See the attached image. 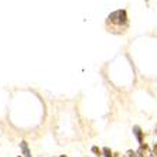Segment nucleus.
<instances>
[{"label": "nucleus", "mask_w": 157, "mask_h": 157, "mask_svg": "<svg viewBox=\"0 0 157 157\" xmlns=\"http://www.w3.org/2000/svg\"><path fill=\"white\" fill-rule=\"evenodd\" d=\"M91 151H92L94 154H95L96 157H102V156H103L102 149H99L98 146H92V147H91Z\"/></svg>", "instance_id": "nucleus-5"}, {"label": "nucleus", "mask_w": 157, "mask_h": 157, "mask_svg": "<svg viewBox=\"0 0 157 157\" xmlns=\"http://www.w3.org/2000/svg\"><path fill=\"white\" fill-rule=\"evenodd\" d=\"M108 21L112 23V24H116V26L126 24L128 23V13H126V10H116L109 14Z\"/></svg>", "instance_id": "nucleus-1"}, {"label": "nucleus", "mask_w": 157, "mask_h": 157, "mask_svg": "<svg viewBox=\"0 0 157 157\" xmlns=\"http://www.w3.org/2000/svg\"><path fill=\"white\" fill-rule=\"evenodd\" d=\"M156 135H157V128H156Z\"/></svg>", "instance_id": "nucleus-9"}, {"label": "nucleus", "mask_w": 157, "mask_h": 157, "mask_svg": "<svg viewBox=\"0 0 157 157\" xmlns=\"http://www.w3.org/2000/svg\"><path fill=\"white\" fill-rule=\"evenodd\" d=\"M20 150H21V153H23V157H33L31 150H30V147H29V143H27L26 140H21V142H20Z\"/></svg>", "instance_id": "nucleus-4"}, {"label": "nucleus", "mask_w": 157, "mask_h": 157, "mask_svg": "<svg viewBox=\"0 0 157 157\" xmlns=\"http://www.w3.org/2000/svg\"><path fill=\"white\" fill-rule=\"evenodd\" d=\"M102 151H103V157H115V153L109 149V147H103Z\"/></svg>", "instance_id": "nucleus-6"}, {"label": "nucleus", "mask_w": 157, "mask_h": 157, "mask_svg": "<svg viewBox=\"0 0 157 157\" xmlns=\"http://www.w3.org/2000/svg\"><path fill=\"white\" fill-rule=\"evenodd\" d=\"M136 151H137L139 157H149V156H151V149H150V146H149V144H146V143L140 144L139 149L136 150Z\"/></svg>", "instance_id": "nucleus-3"}, {"label": "nucleus", "mask_w": 157, "mask_h": 157, "mask_svg": "<svg viewBox=\"0 0 157 157\" xmlns=\"http://www.w3.org/2000/svg\"><path fill=\"white\" fill-rule=\"evenodd\" d=\"M133 136L136 137V140H137V143H139V146L144 143V132H143L142 128L137 126V124L133 126Z\"/></svg>", "instance_id": "nucleus-2"}, {"label": "nucleus", "mask_w": 157, "mask_h": 157, "mask_svg": "<svg viewBox=\"0 0 157 157\" xmlns=\"http://www.w3.org/2000/svg\"><path fill=\"white\" fill-rule=\"evenodd\" d=\"M17 157H23V156H17Z\"/></svg>", "instance_id": "nucleus-10"}, {"label": "nucleus", "mask_w": 157, "mask_h": 157, "mask_svg": "<svg viewBox=\"0 0 157 157\" xmlns=\"http://www.w3.org/2000/svg\"><path fill=\"white\" fill-rule=\"evenodd\" d=\"M59 157H68V156H67V154H61V156H59Z\"/></svg>", "instance_id": "nucleus-8"}, {"label": "nucleus", "mask_w": 157, "mask_h": 157, "mask_svg": "<svg viewBox=\"0 0 157 157\" xmlns=\"http://www.w3.org/2000/svg\"><path fill=\"white\" fill-rule=\"evenodd\" d=\"M151 157H157V143H154L151 147Z\"/></svg>", "instance_id": "nucleus-7"}]
</instances>
